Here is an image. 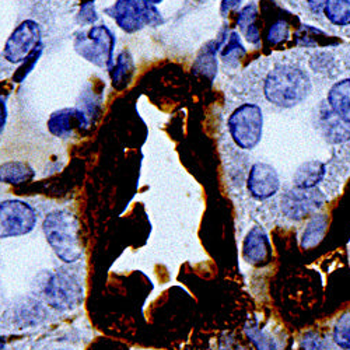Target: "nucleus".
I'll return each instance as SVG.
<instances>
[{"instance_id":"1","label":"nucleus","mask_w":350,"mask_h":350,"mask_svg":"<svg viewBox=\"0 0 350 350\" xmlns=\"http://www.w3.org/2000/svg\"><path fill=\"white\" fill-rule=\"evenodd\" d=\"M312 81L308 72L293 61H279L268 70L262 92L267 101L279 108H293L311 94Z\"/></svg>"},{"instance_id":"2","label":"nucleus","mask_w":350,"mask_h":350,"mask_svg":"<svg viewBox=\"0 0 350 350\" xmlns=\"http://www.w3.org/2000/svg\"><path fill=\"white\" fill-rule=\"evenodd\" d=\"M42 230L49 247L61 260L75 264L81 258L79 223L70 211L56 209L49 212L44 219Z\"/></svg>"},{"instance_id":"3","label":"nucleus","mask_w":350,"mask_h":350,"mask_svg":"<svg viewBox=\"0 0 350 350\" xmlns=\"http://www.w3.org/2000/svg\"><path fill=\"white\" fill-rule=\"evenodd\" d=\"M228 132L240 149L252 150L259 144L264 132V112L258 104L244 103L231 112Z\"/></svg>"},{"instance_id":"4","label":"nucleus","mask_w":350,"mask_h":350,"mask_svg":"<svg viewBox=\"0 0 350 350\" xmlns=\"http://www.w3.org/2000/svg\"><path fill=\"white\" fill-rule=\"evenodd\" d=\"M116 38L107 25H93L87 33L77 34L75 40V51L87 62L100 69L111 70Z\"/></svg>"},{"instance_id":"5","label":"nucleus","mask_w":350,"mask_h":350,"mask_svg":"<svg viewBox=\"0 0 350 350\" xmlns=\"http://www.w3.org/2000/svg\"><path fill=\"white\" fill-rule=\"evenodd\" d=\"M42 296L48 306L59 311L77 307L83 299V287L68 271H57L46 275L42 282Z\"/></svg>"},{"instance_id":"6","label":"nucleus","mask_w":350,"mask_h":350,"mask_svg":"<svg viewBox=\"0 0 350 350\" xmlns=\"http://www.w3.org/2000/svg\"><path fill=\"white\" fill-rule=\"evenodd\" d=\"M36 209L24 200L6 199L0 202V239L21 237L36 228Z\"/></svg>"},{"instance_id":"7","label":"nucleus","mask_w":350,"mask_h":350,"mask_svg":"<svg viewBox=\"0 0 350 350\" xmlns=\"http://www.w3.org/2000/svg\"><path fill=\"white\" fill-rule=\"evenodd\" d=\"M40 44H42L41 25L34 20H24L8 38L3 57L12 65H20Z\"/></svg>"},{"instance_id":"8","label":"nucleus","mask_w":350,"mask_h":350,"mask_svg":"<svg viewBox=\"0 0 350 350\" xmlns=\"http://www.w3.org/2000/svg\"><path fill=\"white\" fill-rule=\"evenodd\" d=\"M325 202L327 198L319 188L301 189L293 187L282 193L280 206L286 217L301 220L310 215H315Z\"/></svg>"},{"instance_id":"9","label":"nucleus","mask_w":350,"mask_h":350,"mask_svg":"<svg viewBox=\"0 0 350 350\" xmlns=\"http://www.w3.org/2000/svg\"><path fill=\"white\" fill-rule=\"evenodd\" d=\"M247 188L252 198L267 200L275 196L280 189L279 174L271 164L256 161L250 168Z\"/></svg>"},{"instance_id":"10","label":"nucleus","mask_w":350,"mask_h":350,"mask_svg":"<svg viewBox=\"0 0 350 350\" xmlns=\"http://www.w3.org/2000/svg\"><path fill=\"white\" fill-rule=\"evenodd\" d=\"M48 131L51 135L62 139L73 137L77 132L87 131L90 121L80 108H62L55 111L48 120Z\"/></svg>"},{"instance_id":"11","label":"nucleus","mask_w":350,"mask_h":350,"mask_svg":"<svg viewBox=\"0 0 350 350\" xmlns=\"http://www.w3.org/2000/svg\"><path fill=\"white\" fill-rule=\"evenodd\" d=\"M315 115L317 129L328 143L338 146L350 143V125L340 121L325 103L319 105Z\"/></svg>"},{"instance_id":"12","label":"nucleus","mask_w":350,"mask_h":350,"mask_svg":"<svg viewBox=\"0 0 350 350\" xmlns=\"http://www.w3.org/2000/svg\"><path fill=\"white\" fill-rule=\"evenodd\" d=\"M104 13L113 18L121 30L128 34L137 33L146 25L136 0H116L112 6L104 10Z\"/></svg>"},{"instance_id":"13","label":"nucleus","mask_w":350,"mask_h":350,"mask_svg":"<svg viewBox=\"0 0 350 350\" xmlns=\"http://www.w3.org/2000/svg\"><path fill=\"white\" fill-rule=\"evenodd\" d=\"M243 256L251 265L264 267L271 262L272 250L264 228L255 226L248 231L243 244Z\"/></svg>"},{"instance_id":"14","label":"nucleus","mask_w":350,"mask_h":350,"mask_svg":"<svg viewBox=\"0 0 350 350\" xmlns=\"http://www.w3.org/2000/svg\"><path fill=\"white\" fill-rule=\"evenodd\" d=\"M325 104L340 121L350 125V77L340 79L329 87Z\"/></svg>"},{"instance_id":"15","label":"nucleus","mask_w":350,"mask_h":350,"mask_svg":"<svg viewBox=\"0 0 350 350\" xmlns=\"http://www.w3.org/2000/svg\"><path fill=\"white\" fill-rule=\"evenodd\" d=\"M328 175V164L319 160L303 163L293 175V187L301 189H314L325 181Z\"/></svg>"},{"instance_id":"16","label":"nucleus","mask_w":350,"mask_h":350,"mask_svg":"<svg viewBox=\"0 0 350 350\" xmlns=\"http://www.w3.org/2000/svg\"><path fill=\"white\" fill-rule=\"evenodd\" d=\"M36 177L34 168L24 161H6L0 164V183L20 185Z\"/></svg>"},{"instance_id":"17","label":"nucleus","mask_w":350,"mask_h":350,"mask_svg":"<svg viewBox=\"0 0 350 350\" xmlns=\"http://www.w3.org/2000/svg\"><path fill=\"white\" fill-rule=\"evenodd\" d=\"M221 44V38L209 41L206 45H203L200 49L196 61H195V72L200 73L209 80H213L217 73V59L216 55L219 51V46Z\"/></svg>"},{"instance_id":"18","label":"nucleus","mask_w":350,"mask_h":350,"mask_svg":"<svg viewBox=\"0 0 350 350\" xmlns=\"http://www.w3.org/2000/svg\"><path fill=\"white\" fill-rule=\"evenodd\" d=\"M328 227V219L324 215H315L307 224L303 237H301V247L304 250L312 248L323 241L325 231Z\"/></svg>"},{"instance_id":"19","label":"nucleus","mask_w":350,"mask_h":350,"mask_svg":"<svg viewBox=\"0 0 350 350\" xmlns=\"http://www.w3.org/2000/svg\"><path fill=\"white\" fill-rule=\"evenodd\" d=\"M133 69H135V64L131 53L126 51L121 52L118 57H116V62L113 64L112 69L109 70L113 87H116V89H122V87H125V84L128 83V80L133 73Z\"/></svg>"},{"instance_id":"20","label":"nucleus","mask_w":350,"mask_h":350,"mask_svg":"<svg viewBox=\"0 0 350 350\" xmlns=\"http://www.w3.org/2000/svg\"><path fill=\"white\" fill-rule=\"evenodd\" d=\"M323 14L332 25H350V0H327Z\"/></svg>"},{"instance_id":"21","label":"nucleus","mask_w":350,"mask_h":350,"mask_svg":"<svg viewBox=\"0 0 350 350\" xmlns=\"http://www.w3.org/2000/svg\"><path fill=\"white\" fill-rule=\"evenodd\" d=\"M245 48L241 42V38L237 33H231L228 42L224 45L223 51H221V59L224 62H231V61H236V64L239 62V59L241 56L245 55Z\"/></svg>"},{"instance_id":"22","label":"nucleus","mask_w":350,"mask_h":350,"mask_svg":"<svg viewBox=\"0 0 350 350\" xmlns=\"http://www.w3.org/2000/svg\"><path fill=\"white\" fill-rule=\"evenodd\" d=\"M334 340L339 347L350 350V312L343 314L336 321L334 327Z\"/></svg>"},{"instance_id":"23","label":"nucleus","mask_w":350,"mask_h":350,"mask_svg":"<svg viewBox=\"0 0 350 350\" xmlns=\"http://www.w3.org/2000/svg\"><path fill=\"white\" fill-rule=\"evenodd\" d=\"M247 336L252 340V343L256 346L258 350H275L276 343L273 338H271L265 331L259 329L256 324H250L245 328Z\"/></svg>"},{"instance_id":"24","label":"nucleus","mask_w":350,"mask_h":350,"mask_svg":"<svg viewBox=\"0 0 350 350\" xmlns=\"http://www.w3.org/2000/svg\"><path fill=\"white\" fill-rule=\"evenodd\" d=\"M136 2L140 8V12L143 14L146 25L159 27V25H163L165 23L161 13L157 10L156 5L152 2V0H136Z\"/></svg>"},{"instance_id":"25","label":"nucleus","mask_w":350,"mask_h":350,"mask_svg":"<svg viewBox=\"0 0 350 350\" xmlns=\"http://www.w3.org/2000/svg\"><path fill=\"white\" fill-rule=\"evenodd\" d=\"M44 52V44H40L30 55H28L27 59L21 64V66L18 68V70L16 72V75L13 76V80L16 83H21L24 81V79L31 73V70L34 69V66L37 65V62L40 61V57Z\"/></svg>"},{"instance_id":"26","label":"nucleus","mask_w":350,"mask_h":350,"mask_svg":"<svg viewBox=\"0 0 350 350\" xmlns=\"http://www.w3.org/2000/svg\"><path fill=\"white\" fill-rule=\"evenodd\" d=\"M288 24L286 20H278L275 21L268 30V41L273 45L282 44L288 38Z\"/></svg>"},{"instance_id":"27","label":"nucleus","mask_w":350,"mask_h":350,"mask_svg":"<svg viewBox=\"0 0 350 350\" xmlns=\"http://www.w3.org/2000/svg\"><path fill=\"white\" fill-rule=\"evenodd\" d=\"M256 17H258L256 5L250 3V5H247L245 8H243L241 12L239 13V17H237V25H239L240 30L244 33L250 25L255 24Z\"/></svg>"},{"instance_id":"28","label":"nucleus","mask_w":350,"mask_h":350,"mask_svg":"<svg viewBox=\"0 0 350 350\" xmlns=\"http://www.w3.org/2000/svg\"><path fill=\"white\" fill-rule=\"evenodd\" d=\"M97 20H98V14L96 12L94 3L93 2L84 3L79 13V21L81 24H94Z\"/></svg>"},{"instance_id":"29","label":"nucleus","mask_w":350,"mask_h":350,"mask_svg":"<svg viewBox=\"0 0 350 350\" xmlns=\"http://www.w3.org/2000/svg\"><path fill=\"white\" fill-rule=\"evenodd\" d=\"M303 345H304V350H327L323 340H321L319 336L315 334L306 335L303 339Z\"/></svg>"},{"instance_id":"30","label":"nucleus","mask_w":350,"mask_h":350,"mask_svg":"<svg viewBox=\"0 0 350 350\" xmlns=\"http://www.w3.org/2000/svg\"><path fill=\"white\" fill-rule=\"evenodd\" d=\"M244 36H245V40H247L250 44H252V45L259 44V41H260V33H259V28H258L256 23L252 24V25H250V27L247 28V30L244 31Z\"/></svg>"},{"instance_id":"31","label":"nucleus","mask_w":350,"mask_h":350,"mask_svg":"<svg viewBox=\"0 0 350 350\" xmlns=\"http://www.w3.org/2000/svg\"><path fill=\"white\" fill-rule=\"evenodd\" d=\"M327 3V0H304L306 8L312 13V14H323L324 6Z\"/></svg>"},{"instance_id":"32","label":"nucleus","mask_w":350,"mask_h":350,"mask_svg":"<svg viewBox=\"0 0 350 350\" xmlns=\"http://www.w3.org/2000/svg\"><path fill=\"white\" fill-rule=\"evenodd\" d=\"M241 2H243V0H221V3H220V13H221L223 16L228 14L232 9H236Z\"/></svg>"},{"instance_id":"33","label":"nucleus","mask_w":350,"mask_h":350,"mask_svg":"<svg viewBox=\"0 0 350 350\" xmlns=\"http://www.w3.org/2000/svg\"><path fill=\"white\" fill-rule=\"evenodd\" d=\"M8 122V105L6 101L0 97V135H2Z\"/></svg>"},{"instance_id":"34","label":"nucleus","mask_w":350,"mask_h":350,"mask_svg":"<svg viewBox=\"0 0 350 350\" xmlns=\"http://www.w3.org/2000/svg\"><path fill=\"white\" fill-rule=\"evenodd\" d=\"M152 2L157 6V5H160V3H163L164 2V0H152Z\"/></svg>"},{"instance_id":"35","label":"nucleus","mask_w":350,"mask_h":350,"mask_svg":"<svg viewBox=\"0 0 350 350\" xmlns=\"http://www.w3.org/2000/svg\"><path fill=\"white\" fill-rule=\"evenodd\" d=\"M198 2H205V0H198Z\"/></svg>"},{"instance_id":"36","label":"nucleus","mask_w":350,"mask_h":350,"mask_svg":"<svg viewBox=\"0 0 350 350\" xmlns=\"http://www.w3.org/2000/svg\"><path fill=\"white\" fill-rule=\"evenodd\" d=\"M59 350H64V349H59Z\"/></svg>"}]
</instances>
